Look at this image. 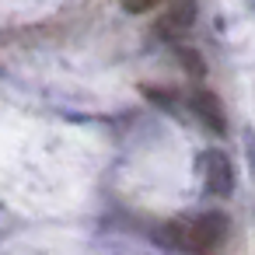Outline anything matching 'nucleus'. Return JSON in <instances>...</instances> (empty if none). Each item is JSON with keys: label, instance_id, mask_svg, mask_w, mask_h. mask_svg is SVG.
I'll list each match as a JSON object with an SVG mask.
<instances>
[{"label": "nucleus", "instance_id": "39448f33", "mask_svg": "<svg viewBox=\"0 0 255 255\" xmlns=\"http://www.w3.org/2000/svg\"><path fill=\"white\" fill-rule=\"evenodd\" d=\"M157 4H164V0H123V7H126L129 14H147V11H154Z\"/></svg>", "mask_w": 255, "mask_h": 255}, {"label": "nucleus", "instance_id": "f03ea898", "mask_svg": "<svg viewBox=\"0 0 255 255\" xmlns=\"http://www.w3.org/2000/svg\"><path fill=\"white\" fill-rule=\"evenodd\" d=\"M196 171L203 178V189L210 196H217V199H227L234 192V185H238V168H234L231 154H224L217 147H210V150H203L196 157Z\"/></svg>", "mask_w": 255, "mask_h": 255}, {"label": "nucleus", "instance_id": "7ed1b4c3", "mask_svg": "<svg viewBox=\"0 0 255 255\" xmlns=\"http://www.w3.org/2000/svg\"><path fill=\"white\" fill-rule=\"evenodd\" d=\"M189 109L196 112V119H199L210 133H217V136L227 133V112H224V105H220V98H217L213 91L196 88V91L189 95Z\"/></svg>", "mask_w": 255, "mask_h": 255}, {"label": "nucleus", "instance_id": "f257e3e1", "mask_svg": "<svg viewBox=\"0 0 255 255\" xmlns=\"http://www.w3.org/2000/svg\"><path fill=\"white\" fill-rule=\"evenodd\" d=\"M231 224L224 213L210 210V213H199V217H189V220H171L161 227V238L178 248V252H189V255H213L224 238H227Z\"/></svg>", "mask_w": 255, "mask_h": 255}, {"label": "nucleus", "instance_id": "20e7f679", "mask_svg": "<svg viewBox=\"0 0 255 255\" xmlns=\"http://www.w3.org/2000/svg\"><path fill=\"white\" fill-rule=\"evenodd\" d=\"M196 11H199L196 0H168V11L161 18V32H168V35L189 32L192 21H196Z\"/></svg>", "mask_w": 255, "mask_h": 255}, {"label": "nucleus", "instance_id": "423d86ee", "mask_svg": "<svg viewBox=\"0 0 255 255\" xmlns=\"http://www.w3.org/2000/svg\"><path fill=\"white\" fill-rule=\"evenodd\" d=\"M182 60H185V67H189V74H196V77H199V74L206 70V67H203V60H199V56H196L192 49H185V53H182Z\"/></svg>", "mask_w": 255, "mask_h": 255}]
</instances>
